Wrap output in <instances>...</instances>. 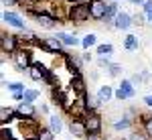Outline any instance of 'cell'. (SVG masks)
I'll list each match as a JSON object with an SVG mask.
<instances>
[{"mask_svg": "<svg viewBox=\"0 0 152 140\" xmlns=\"http://www.w3.org/2000/svg\"><path fill=\"white\" fill-rule=\"evenodd\" d=\"M37 47H41L49 55H61V57H63V55L67 53V47L63 45V41L57 39V37H43V39H39Z\"/></svg>", "mask_w": 152, "mask_h": 140, "instance_id": "3", "label": "cell"}, {"mask_svg": "<svg viewBox=\"0 0 152 140\" xmlns=\"http://www.w3.org/2000/svg\"><path fill=\"white\" fill-rule=\"evenodd\" d=\"M114 29H118V31H128L130 26H134V21H132V14H128V12L120 10L116 14V18H114V24H112Z\"/></svg>", "mask_w": 152, "mask_h": 140, "instance_id": "13", "label": "cell"}, {"mask_svg": "<svg viewBox=\"0 0 152 140\" xmlns=\"http://www.w3.org/2000/svg\"><path fill=\"white\" fill-rule=\"evenodd\" d=\"M83 120H85V126H87V132L89 134H102V130H104V118H102V114H97V112H87L85 116H83ZM87 134V136H89Z\"/></svg>", "mask_w": 152, "mask_h": 140, "instance_id": "4", "label": "cell"}, {"mask_svg": "<svg viewBox=\"0 0 152 140\" xmlns=\"http://www.w3.org/2000/svg\"><path fill=\"white\" fill-rule=\"evenodd\" d=\"M49 126H51V130L55 134H61V130H63V118L57 116V114H49Z\"/></svg>", "mask_w": 152, "mask_h": 140, "instance_id": "22", "label": "cell"}, {"mask_svg": "<svg viewBox=\"0 0 152 140\" xmlns=\"http://www.w3.org/2000/svg\"><path fill=\"white\" fill-rule=\"evenodd\" d=\"M2 21L8 24V26L16 29V31H20V29H26V21H24V18L20 16V14H18V12H14V10H4V12H2Z\"/></svg>", "mask_w": 152, "mask_h": 140, "instance_id": "10", "label": "cell"}, {"mask_svg": "<svg viewBox=\"0 0 152 140\" xmlns=\"http://www.w3.org/2000/svg\"><path fill=\"white\" fill-rule=\"evenodd\" d=\"M85 140H104V136H102V134H89Z\"/></svg>", "mask_w": 152, "mask_h": 140, "instance_id": "39", "label": "cell"}, {"mask_svg": "<svg viewBox=\"0 0 152 140\" xmlns=\"http://www.w3.org/2000/svg\"><path fill=\"white\" fill-rule=\"evenodd\" d=\"M142 10L146 12V14H150L152 12V0H146V2L142 4Z\"/></svg>", "mask_w": 152, "mask_h": 140, "instance_id": "35", "label": "cell"}, {"mask_svg": "<svg viewBox=\"0 0 152 140\" xmlns=\"http://www.w3.org/2000/svg\"><path fill=\"white\" fill-rule=\"evenodd\" d=\"M132 21L136 26H144V24L148 23V14L142 10V12H136V14H132Z\"/></svg>", "mask_w": 152, "mask_h": 140, "instance_id": "28", "label": "cell"}, {"mask_svg": "<svg viewBox=\"0 0 152 140\" xmlns=\"http://www.w3.org/2000/svg\"><path fill=\"white\" fill-rule=\"evenodd\" d=\"M142 102H144V106H146V108H150V110H152V93L144 95V100H142Z\"/></svg>", "mask_w": 152, "mask_h": 140, "instance_id": "36", "label": "cell"}, {"mask_svg": "<svg viewBox=\"0 0 152 140\" xmlns=\"http://www.w3.org/2000/svg\"><path fill=\"white\" fill-rule=\"evenodd\" d=\"M12 59V65H14V69L18 71V73H24V71H28V67L33 65V53H31V49L28 47H18L14 53L10 55Z\"/></svg>", "mask_w": 152, "mask_h": 140, "instance_id": "1", "label": "cell"}, {"mask_svg": "<svg viewBox=\"0 0 152 140\" xmlns=\"http://www.w3.org/2000/svg\"><path fill=\"white\" fill-rule=\"evenodd\" d=\"M140 77H142V83H148L150 81V77H152V69H140Z\"/></svg>", "mask_w": 152, "mask_h": 140, "instance_id": "34", "label": "cell"}, {"mask_svg": "<svg viewBox=\"0 0 152 140\" xmlns=\"http://www.w3.org/2000/svg\"><path fill=\"white\" fill-rule=\"evenodd\" d=\"M71 4H75V2H89V0H69Z\"/></svg>", "mask_w": 152, "mask_h": 140, "instance_id": "42", "label": "cell"}, {"mask_svg": "<svg viewBox=\"0 0 152 140\" xmlns=\"http://www.w3.org/2000/svg\"><path fill=\"white\" fill-rule=\"evenodd\" d=\"M18 47H23L18 35H10V33H2L0 35V51L2 53H10L12 55Z\"/></svg>", "mask_w": 152, "mask_h": 140, "instance_id": "5", "label": "cell"}, {"mask_svg": "<svg viewBox=\"0 0 152 140\" xmlns=\"http://www.w3.org/2000/svg\"><path fill=\"white\" fill-rule=\"evenodd\" d=\"M81 59L85 61V63H91V59H94V57H91V53H89V51H85V53L81 55Z\"/></svg>", "mask_w": 152, "mask_h": 140, "instance_id": "38", "label": "cell"}, {"mask_svg": "<svg viewBox=\"0 0 152 140\" xmlns=\"http://www.w3.org/2000/svg\"><path fill=\"white\" fill-rule=\"evenodd\" d=\"M91 16H89V2H75L69 4V16L67 21L71 24H83L87 23Z\"/></svg>", "mask_w": 152, "mask_h": 140, "instance_id": "2", "label": "cell"}, {"mask_svg": "<svg viewBox=\"0 0 152 140\" xmlns=\"http://www.w3.org/2000/svg\"><path fill=\"white\" fill-rule=\"evenodd\" d=\"M85 106H87V112H97V108L102 104V100L97 97V93H89L87 92V100H85Z\"/></svg>", "mask_w": 152, "mask_h": 140, "instance_id": "20", "label": "cell"}, {"mask_svg": "<svg viewBox=\"0 0 152 140\" xmlns=\"http://www.w3.org/2000/svg\"><path fill=\"white\" fill-rule=\"evenodd\" d=\"M91 47H97V35L95 33H87L85 37H81V49L89 51Z\"/></svg>", "mask_w": 152, "mask_h": 140, "instance_id": "21", "label": "cell"}, {"mask_svg": "<svg viewBox=\"0 0 152 140\" xmlns=\"http://www.w3.org/2000/svg\"><path fill=\"white\" fill-rule=\"evenodd\" d=\"M105 71H107V75H110V77H120V75H122V71H124V67H122L120 63H112Z\"/></svg>", "mask_w": 152, "mask_h": 140, "instance_id": "30", "label": "cell"}, {"mask_svg": "<svg viewBox=\"0 0 152 140\" xmlns=\"http://www.w3.org/2000/svg\"><path fill=\"white\" fill-rule=\"evenodd\" d=\"M69 87L75 93H85V92H87V83H85L83 73H75V75H71V77H69Z\"/></svg>", "mask_w": 152, "mask_h": 140, "instance_id": "15", "label": "cell"}, {"mask_svg": "<svg viewBox=\"0 0 152 140\" xmlns=\"http://www.w3.org/2000/svg\"><path fill=\"white\" fill-rule=\"evenodd\" d=\"M128 2H130V4H134V6H142L146 0H128Z\"/></svg>", "mask_w": 152, "mask_h": 140, "instance_id": "40", "label": "cell"}, {"mask_svg": "<svg viewBox=\"0 0 152 140\" xmlns=\"http://www.w3.org/2000/svg\"><path fill=\"white\" fill-rule=\"evenodd\" d=\"M39 112H41V114H49V106H47V104H43L41 108H39Z\"/></svg>", "mask_w": 152, "mask_h": 140, "instance_id": "41", "label": "cell"}, {"mask_svg": "<svg viewBox=\"0 0 152 140\" xmlns=\"http://www.w3.org/2000/svg\"><path fill=\"white\" fill-rule=\"evenodd\" d=\"M35 136L39 140H55V132L51 130V126H39Z\"/></svg>", "mask_w": 152, "mask_h": 140, "instance_id": "24", "label": "cell"}, {"mask_svg": "<svg viewBox=\"0 0 152 140\" xmlns=\"http://www.w3.org/2000/svg\"><path fill=\"white\" fill-rule=\"evenodd\" d=\"M128 140H150V138H148V134H146L144 130H132V134L128 136Z\"/></svg>", "mask_w": 152, "mask_h": 140, "instance_id": "31", "label": "cell"}, {"mask_svg": "<svg viewBox=\"0 0 152 140\" xmlns=\"http://www.w3.org/2000/svg\"><path fill=\"white\" fill-rule=\"evenodd\" d=\"M97 97L102 100V104H107V102H112V100L116 97V89H114L112 85H99Z\"/></svg>", "mask_w": 152, "mask_h": 140, "instance_id": "17", "label": "cell"}, {"mask_svg": "<svg viewBox=\"0 0 152 140\" xmlns=\"http://www.w3.org/2000/svg\"><path fill=\"white\" fill-rule=\"evenodd\" d=\"M134 126V118L130 116V114H122V116L114 120V124H112V128L114 132H124V130H132Z\"/></svg>", "mask_w": 152, "mask_h": 140, "instance_id": "14", "label": "cell"}, {"mask_svg": "<svg viewBox=\"0 0 152 140\" xmlns=\"http://www.w3.org/2000/svg\"><path fill=\"white\" fill-rule=\"evenodd\" d=\"M148 24H152V12L148 14Z\"/></svg>", "mask_w": 152, "mask_h": 140, "instance_id": "44", "label": "cell"}, {"mask_svg": "<svg viewBox=\"0 0 152 140\" xmlns=\"http://www.w3.org/2000/svg\"><path fill=\"white\" fill-rule=\"evenodd\" d=\"M110 65H112L110 57H97V67H99V69H107Z\"/></svg>", "mask_w": 152, "mask_h": 140, "instance_id": "33", "label": "cell"}, {"mask_svg": "<svg viewBox=\"0 0 152 140\" xmlns=\"http://www.w3.org/2000/svg\"><path fill=\"white\" fill-rule=\"evenodd\" d=\"M12 120H16V110L2 106V108H0V122L6 124V122H12Z\"/></svg>", "mask_w": 152, "mask_h": 140, "instance_id": "23", "label": "cell"}, {"mask_svg": "<svg viewBox=\"0 0 152 140\" xmlns=\"http://www.w3.org/2000/svg\"><path fill=\"white\" fill-rule=\"evenodd\" d=\"M107 12V2L105 0H89V16L95 23H102Z\"/></svg>", "mask_w": 152, "mask_h": 140, "instance_id": "7", "label": "cell"}, {"mask_svg": "<svg viewBox=\"0 0 152 140\" xmlns=\"http://www.w3.org/2000/svg\"><path fill=\"white\" fill-rule=\"evenodd\" d=\"M116 100H118V102H126V100H132V97H130L128 92H124V89L118 85V87H116Z\"/></svg>", "mask_w": 152, "mask_h": 140, "instance_id": "32", "label": "cell"}, {"mask_svg": "<svg viewBox=\"0 0 152 140\" xmlns=\"http://www.w3.org/2000/svg\"><path fill=\"white\" fill-rule=\"evenodd\" d=\"M95 53H97V57H112L114 55V45L112 43H102V45L95 47Z\"/></svg>", "mask_w": 152, "mask_h": 140, "instance_id": "25", "label": "cell"}, {"mask_svg": "<svg viewBox=\"0 0 152 140\" xmlns=\"http://www.w3.org/2000/svg\"><path fill=\"white\" fill-rule=\"evenodd\" d=\"M69 132L75 136V138H87V134H89L83 118H71V122H69Z\"/></svg>", "mask_w": 152, "mask_h": 140, "instance_id": "12", "label": "cell"}, {"mask_svg": "<svg viewBox=\"0 0 152 140\" xmlns=\"http://www.w3.org/2000/svg\"><path fill=\"white\" fill-rule=\"evenodd\" d=\"M39 97H41V92H39V89H24V102L35 104Z\"/></svg>", "mask_w": 152, "mask_h": 140, "instance_id": "29", "label": "cell"}, {"mask_svg": "<svg viewBox=\"0 0 152 140\" xmlns=\"http://www.w3.org/2000/svg\"><path fill=\"white\" fill-rule=\"evenodd\" d=\"M63 59H65V67H67V71H69L71 75H75V73H81V69H83V61L81 57H77L75 53L71 55V53H65L63 55Z\"/></svg>", "mask_w": 152, "mask_h": 140, "instance_id": "11", "label": "cell"}, {"mask_svg": "<svg viewBox=\"0 0 152 140\" xmlns=\"http://www.w3.org/2000/svg\"><path fill=\"white\" fill-rule=\"evenodd\" d=\"M14 110H16V120H37L35 116L39 114L35 104H28V102H18Z\"/></svg>", "mask_w": 152, "mask_h": 140, "instance_id": "8", "label": "cell"}, {"mask_svg": "<svg viewBox=\"0 0 152 140\" xmlns=\"http://www.w3.org/2000/svg\"><path fill=\"white\" fill-rule=\"evenodd\" d=\"M138 47H140L138 35H132V33H130V35L124 37V49H126V51H130V53H132V51H138Z\"/></svg>", "mask_w": 152, "mask_h": 140, "instance_id": "19", "label": "cell"}, {"mask_svg": "<svg viewBox=\"0 0 152 140\" xmlns=\"http://www.w3.org/2000/svg\"><path fill=\"white\" fill-rule=\"evenodd\" d=\"M4 6H14V4H20V0H0Z\"/></svg>", "mask_w": 152, "mask_h": 140, "instance_id": "37", "label": "cell"}, {"mask_svg": "<svg viewBox=\"0 0 152 140\" xmlns=\"http://www.w3.org/2000/svg\"><path fill=\"white\" fill-rule=\"evenodd\" d=\"M23 140H39L37 136H26V138H23Z\"/></svg>", "mask_w": 152, "mask_h": 140, "instance_id": "43", "label": "cell"}, {"mask_svg": "<svg viewBox=\"0 0 152 140\" xmlns=\"http://www.w3.org/2000/svg\"><path fill=\"white\" fill-rule=\"evenodd\" d=\"M18 39H20V43H31V45H37V43H39L37 33H35V31H31V29H20Z\"/></svg>", "mask_w": 152, "mask_h": 140, "instance_id": "18", "label": "cell"}, {"mask_svg": "<svg viewBox=\"0 0 152 140\" xmlns=\"http://www.w3.org/2000/svg\"><path fill=\"white\" fill-rule=\"evenodd\" d=\"M2 85H4V87H8V92H10V93L24 92V89H26V87H24V83H20V81H6L4 77H2Z\"/></svg>", "mask_w": 152, "mask_h": 140, "instance_id": "27", "label": "cell"}, {"mask_svg": "<svg viewBox=\"0 0 152 140\" xmlns=\"http://www.w3.org/2000/svg\"><path fill=\"white\" fill-rule=\"evenodd\" d=\"M33 18H35V23L39 24L41 29H45V31L57 29V24H59V18H57V16H53L49 10H39Z\"/></svg>", "mask_w": 152, "mask_h": 140, "instance_id": "6", "label": "cell"}, {"mask_svg": "<svg viewBox=\"0 0 152 140\" xmlns=\"http://www.w3.org/2000/svg\"><path fill=\"white\" fill-rule=\"evenodd\" d=\"M49 71H51V69H47V65H45V63L33 61V65L28 67L26 75H28V79H31V81H45V77H47Z\"/></svg>", "mask_w": 152, "mask_h": 140, "instance_id": "9", "label": "cell"}, {"mask_svg": "<svg viewBox=\"0 0 152 140\" xmlns=\"http://www.w3.org/2000/svg\"><path fill=\"white\" fill-rule=\"evenodd\" d=\"M37 2H51V0H37Z\"/></svg>", "mask_w": 152, "mask_h": 140, "instance_id": "45", "label": "cell"}, {"mask_svg": "<svg viewBox=\"0 0 152 140\" xmlns=\"http://www.w3.org/2000/svg\"><path fill=\"white\" fill-rule=\"evenodd\" d=\"M140 122H142V130H144V132L148 134V138L152 140V114H142Z\"/></svg>", "mask_w": 152, "mask_h": 140, "instance_id": "26", "label": "cell"}, {"mask_svg": "<svg viewBox=\"0 0 152 140\" xmlns=\"http://www.w3.org/2000/svg\"><path fill=\"white\" fill-rule=\"evenodd\" d=\"M57 39L63 41V45L65 47H71V49H75V47H81V39L75 35H71V33H65V31H57Z\"/></svg>", "mask_w": 152, "mask_h": 140, "instance_id": "16", "label": "cell"}]
</instances>
